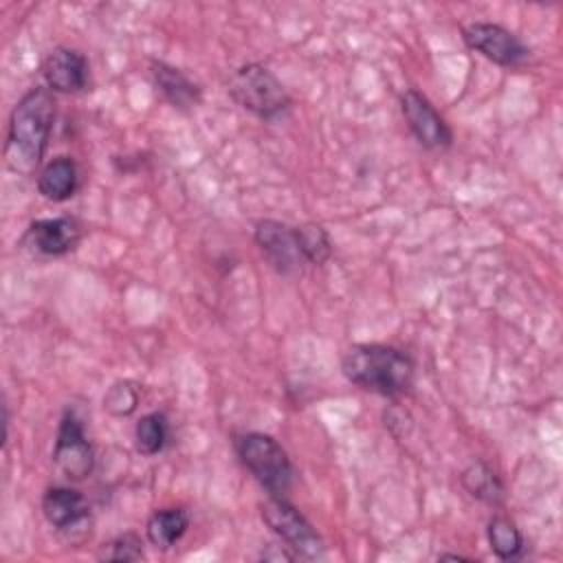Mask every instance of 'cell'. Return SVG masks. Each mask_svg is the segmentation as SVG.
Segmentation results:
<instances>
[{"mask_svg": "<svg viewBox=\"0 0 563 563\" xmlns=\"http://www.w3.org/2000/svg\"><path fill=\"white\" fill-rule=\"evenodd\" d=\"M55 121V97L51 88H31L15 103L9 119L4 161L15 174H33L48 147Z\"/></svg>", "mask_w": 563, "mask_h": 563, "instance_id": "cell-1", "label": "cell"}, {"mask_svg": "<svg viewBox=\"0 0 563 563\" xmlns=\"http://www.w3.org/2000/svg\"><path fill=\"white\" fill-rule=\"evenodd\" d=\"M343 374L361 389L400 398L413 387V361L407 352L383 343L352 345L343 356Z\"/></svg>", "mask_w": 563, "mask_h": 563, "instance_id": "cell-2", "label": "cell"}, {"mask_svg": "<svg viewBox=\"0 0 563 563\" xmlns=\"http://www.w3.org/2000/svg\"><path fill=\"white\" fill-rule=\"evenodd\" d=\"M229 95L251 114L273 121L288 112L290 97L282 81L262 64H244L229 79Z\"/></svg>", "mask_w": 563, "mask_h": 563, "instance_id": "cell-3", "label": "cell"}, {"mask_svg": "<svg viewBox=\"0 0 563 563\" xmlns=\"http://www.w3.org/2000/svg\"><path fill=\"white\" fill-rule=\"evenodd\" d=\"M240 462L268 490V495L284 497L292 486V464L284 446L266 433H242L235 438Z\"/></svg>", "mask_w": 563, "mask_h": 563, "instance_id": "cell-4", "label": "cell"}, {"mask_svg": "<svg viewBox=\"0 0 563 563\" xmlns=\"http://www.w3.org/2000/svg\"><path fill=\"white\" fill-rule=\"evenodd\" d=\"M262 519L286 543V548L295 550L297 556L317 559L323 554V541L319 532L286 497L271 495L262 504Z\"/></svg>", "mask_w": 563, "mask_h": 563, "instance_id": "cell-5", "label": "cell"}, {"mask_svg": "<svg viewBox=\"0 0 563 563\" xmlns=\"http://www.w3.org/2000/svg\"><path fill=\"white\" fill-rule=\"evenodd\" d=\"M255 244L260 246L268 266L279 275H297L301 273L303 264H308L297 229L284 222H277V220L257 222Z\"/></svg>", "mask_w": 563, "mask_h": 563, "instance_id": "cell-6", "label": "cell"}, {"mask_svg": "<svg viewBox=\"0 0 563 563\" xmlns=\"http://www.w3.org/2000/svg\"><path fill=\"white\" fill-rule=\"evenodd\" d=\"M53 460L59 466V471L73 482L86 479L95 468L92 444L84 433L81 420L73 411H66L59 422L53 446Z\"/></svg>", "mask_w": 563, "mask_h": 563, "instance_id": "cell-7", "label": "cell"}, {"mask_svg": "<svg viewBox=\"0 0 563 563\" xmlns=\"http://www.w3.org/2000/svg\"><path fill=\"white\" fill-rule=\"evenodd\" d=\"M462 37L468 48L499 66H519L528 59V46L506 26L495 22H471L464 26Z\"/></svg>", "mask_w": 563, "mask_h": 563, "instance_id": "cell-8", "label": "cell"}, {"mask_svg": "<svg viewBox=\"0 0 563 563\" xmlns=\"http://www.w3.org/2000/svg\"><path fill=\"white\" fill-rule=\"evenodd\" d=\"M400 110L411 134L418 139L420 145L429 150H442L451 145L453 141L451 128L422 92L413 88L405 90L400 95Z\"/></svg>", "mask_w": 563, "mask_h": 563, "instance_id": "cell-9", "label": "cell"}, {"mask_svg": "<svg viewBox=\"0 0 563 563\" xmlns=\"http://www.w3.org/2000/svg\"><path fill=\"white\" fill-rule=\"evenodd\" d=\"M81 238L79 224L73 218H44L31 222L24 242L40 255L59 257L70 253Z\"/></svg>", "mask_w": 563, "mask_h": 563, "instance_id": "cell-10", "label": "cell"}, {"mask_svg": "<svg viewBox=\"0 0 563 563\" xmlns=\"http://www.w3.org/2000/svg\"><path fill=\"white\" fill-rule=\"evenodd\" d=\"M42 75L55 92H79L88 86V62L79 51L57 46L44 59Z\"/></svg>", "mask_w": 563, "mask_h": 563, "instance_id": "cell-11", "label": "cell"}, {"mask_svg": "<svg viewBox=\"0 0 563 563\" xmlns=\"http://www.w3.org/2000/svg\"><path fill=\"white\" fill-rule=\"evenodd\" d=\"M42 512L51 526L62 532L84 526L90 517L86 497L68 486H53L42 497Z\"/></svg>", "mask_w": 563, "mask_h": 563, "instance_id": "cell-12", "label": "cell"}, {"mask_svg": "<svg viewBox=\"0 0 563 563\" xmlns=\"http://www.w3.org/2000/svg\"><path fill=\"white\" fill-rule=\"evenodd\" d=\"M152 79L174 108L189 110L200 103V86L194 84L180 68L165 62H152Z\"/></svg>", "mask_w": 563, "mask_h": 563, "instance_id": "cell-13", "label": "cell"}, {"mask_svg": "<svg viewBox=\"0 0 563 563\" xmlns=\"http://www.w3.org/2000/svg\"><path fill=\"white\" fill-rule=\"evenodd\" d=\"M79 185L77 163L70 156H57L46 163L37 176V189L46 200L64 202L75 196Z\"/></svg>", "mask_w": 563, "mask_h": 563, "instance_id": "cell-14", "label": "cell"}, {"mask_svg": "<svg viewBox=\"0 0 563 563\" xmlns=\"http://www.w3.org/2000/svg\"><path fill=\"white\" fill-rule=\"evenodd\" d=\"M189 528V512L180 506L176 508H161L147 519V539L152 545L161 550H169Z\"/></svg>", "mask_w": 563, "mask_h": 563, "instance_id": "cell-15", "label": "cell"}, {"mask_svg": "<svg viewBox=\"0 0 563 563\" xmlns=\"http://www.w3.org/2000/svg\"><path fill=\"white\" fill-rule=\"evenodd\" d=\"M462 484L464 488L479 501L486 504H501L504 499V486L499 482V477L495 475V471L484 464V462H473L464 473H462Z\"/></svg>", "mask_w": 563, "mask_h": 563, "instance_id": "cell-16", "label": "cell"}, {"mask_svg": "<svg viewBox=\"0 0 563 563\" xmlns=\"http://www.w3.org/2000/svg\"><path fill=\"white\" fill-rule=\"evenodd\" d=\"M488 543H490V550L504 561L519 559L523 554V545H526L515 521H510L508 517H501V515H497L488 521Z\"/></svg>", "mask_w": 563, "mask_h": 563, "instance_id": "cell-17", "label": "cell"}, {"mask_svg": "<svg viewBox=\"0 0 563 563\" xmlns=\"http://www.w3.org/2000/svg\"><path fill=\"white\" fill-rule=\"evenodd\" d=\"M169 438V427H167V418L161 411H152L145 413L134 429V442H136V451L143 455H156L165 449Z\"/></svg>", "mask_w": 563, "mask_h": 563, "instance_id": "cell-18", "label": "cell"}, {"mask_svg": "<svg viewBox=\"0 0 563 563\" xmlns=\"http://www.w3.org/2000/svg\"><path fill=\"white\" fill-rule=\"evenodd\" d=\"M295 229H297L306 262L321 266L332 253V244H330V238L323 231V227L308 222V224H301V227H295Z\"/></svg>", "mask_w": 563, "mask_h": 563, "instance_id": "cell-19", "label": "cell"}, {"mask_svg": "<svg viewBox=\"0 0 563 563\" xmlns=\"http://www.w3.org/2000/svg\"><path fill=\"white\" fill-rule=\"evenodd\" d=\"M101 561H141L143 559V541L134 532H125L114 537L99 552Z\"/></svg>", "mask_w": 563, "mask_h": 563, "instance_id": "cell-20", "label": "cell"}, {"mask_svg": "<svg viewBox=\"0 0 563 563\" xmlns=\"http://www.w3.org/2000/svg\"><path fill=\"white\" fill-rule=\"evenodd\" d=\"M139 405V389L130 380L114 383L103 396V407L112 416H130Z\"/></svg>", "mask_w": 563, "mask_h": 563, "instance_id": "cell-21", "label": "cell"}]
</instances>
